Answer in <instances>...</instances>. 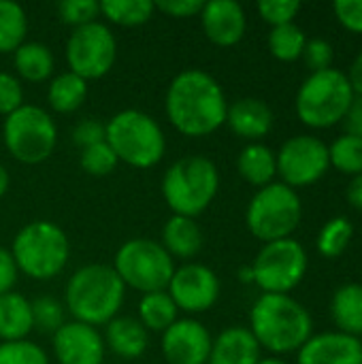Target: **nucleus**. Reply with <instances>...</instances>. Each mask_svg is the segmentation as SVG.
<instances>
[{"mask_svg":"<svg viewBox=\"0 0 362 364\" xmlns=\"http://www.w3.org/2000/svg\"><path fill=\"white\" fill-rule=\"evenodd\" d=\"M87 96V81L77 77L75 73H62L58 75L47 90L49 107L58 113H73L77 111Z\"/></svg>","mask_w":362,"mask_h":364,"instance_id":"a878e982","label":"nucleus"},{"mask_svg":"<svg viewBox=\"0 0 362 364\" xmlns=\"http://www.w3.org/2000/svg\"><path fill=\"white\" fill-rule=\"evenodd\" d=\"M258 360L260 346L250 333V328H226L211 343L209 364H258Z\"/></svg>","mask_w":362,"mask_h":364,"instance_id":"aec40b11","label":"nucleus"},{"mask_svg":"<svg viewBox=\"0 0 362 364\" xmlns=\"http://www.w3.org/2000/svg\"><path fill=\"white\" fill-rule=\"evenodd\" d=\"M113 271L119 275L124 286L151 294L169 288L175 264L160 243L151 239H130L117 250Z\"/></svg>","mask_w":362,"mask_h":364,"instance_id":"1a4fd4ad","label":"nucleus"},{"mask_svg":"<svg viewBox=\"0 0 362 364\" xmlns=\"http://www.w3.org/2000/svg\"><path fill=\"white\" fill-rule=\"evenodd\" d=\"M164 109L181 134L207 136L226 122L228 105L220 83L209 73L190 68L171 81Z\"/></svg>","mask_w":362,"mask_h":364,"instance_id":"f257e3e1","label":"nucleus"},{"mask_svg":"<svg viewBox=\"0 0 362 364\" xmlns=\"http://www.w3.org/2000/svg\"><path fill=\"white\" fill-rule=\"evenodd\" d=\"M237 168H239V175L247 183H252L256 188H265V186L273 183V177L277 173V160H275V154L267 145L250 143L239 154Z\"/></svg>","mask_w":362,"mask_h":364,"instance_id":"393cba45","label":"nucleus"},{"mask_svg":"<svg viewBox=\"0 0 362 364\" xmlns=\"http://www.w3.org/2000/svg\"><path fill=\"white\" fill-rule=\"evenodd\" d=\"M117 55V43L111 30L100 23L92 21L87 26L75 28L68 43H66V62L70 73L81 79H100L105 77Z\"/></svg>","mask_w":362,"mask_h":364,"instance_id":"f8f14e48","label":"nucleus"},{"mask_svg":"<svg viewBox=\"0 0 362 364\" xmlns=\"http://www.w3.org/2000/svg\"><path fill=\"white\" fill-rule=\"evenodd\" d=\"M346 196H348V203H350L354 209L362 211V175L352 177V181L348 183V192H346Z\"/></svg>","mask_w":362,"mask_h":364,"instance_id":"de8ad7c7","label":"nucleus"},{"mask_svg":"<svg viewBox=\"0 0 362 364\" xmlns=\"http://www.w3.org/2000/svg\"><path fill=\"white\" fill-rule=\"evenodd\" d=\"M0 364H49L47 354L30 341L0 343Z\"/></svg>","mask_w":362,"mask_h":364,"instance_id":"f704fd0d","label":"nucleus"},{"mask_svg":"<svg viewBox=\"0 0 362 364\" xmlns=\"http://www.w3.org/2000/svg\"><path fill=\"white\" fill-rule=\"evenodd\" d=\"M13 53H15L13 55L15 68L19 77H23L26 81L32 83L45 81L53 70V55L49 47L43 43H23Z\"/></svg>","mask_w":362,"mask_h":364,"instance_id":"bb28decb","label":"nucleus"},{"mask_svg":"<svg viewBox=\"0 0 362 364\" xmlns=\"http://www.w3.org/2000/svg\"><path fill=\"white\" fill-rule=\"evenodd\" d=\"M11 256L17 271L32 279H51L68 262L70 243L60 226L47 220L23 226L13 239Z\"/></svg>","mask_w":362,"mask_h":364,"instance_id":"423d86ee","label":"nucleus"},{"mask_svg":"<svg viewBox=\"0 0 362 364\" xmlns=\"http://www.w3.org/2000/svg\"><path fill=\"white\" fill-rule=\"evenodd\" d=\"M156 6L149 0H105L100 13L119 26H141L154 15Z\"/></svg>","mask_w":362,"mask_h":364,"instance_id":"7c9ffc66","label":"nucleus"},{"mask_svg":"<svg viewBox=\"0 0 362 364\" xmlns=\"http://www.w3.org/2000/svg\"><path fill=\"white\" fill-rule=\"evenodd\" d=\"M329 160L331 166H335L344 175H362V139H356L352 134H341L329 147Z\"/></svg>","mask_w":362,"mask_h":364,"instance_id":"473e14b6","label":"nucleus"},{"mask_svg":"<svg viewBox=\"0 0 362 364\" xmlns=\"http://www.w3.org/2000/svg\"><path fill=\"white\" fill-rule=\"evenodd\" d=\"M53 352L60 364H102L105 341L94 326L68 322L53 333Z\"/></svg>","mask_w":362,"mask_h":364,"instance_id":"dca6fc26","label":"nucleus"},{"mask_svg":"<svg viewBox=\"0 0 362 364\" xmlns=\"http://www.w3.org/2000/svg\"><path fill=\"white\" fill-rule=\"evenodd\" d=\"M297 364H362V341L339 331L312 335L299 350Z\"/></svg>","mask_w":362,"mask_h":364,"instance_id":"f3484780","label":"nucleus"},{"mask_svg":"<svg viewBox=\"0 0 362 364\" xmlns=\"http://www.w3.org/2000/svg\"><path fill=\"white\" fill-rule=\"evenodd\" d=\"M354 100L346 73L326 68L312 73L297 92V115L309 128H331L344 122Z\"/></svg>","mask_w":362,"mask_h":364,"instance_id":"0eeeda50","label":"nucleus"},{"mask_svg":"<svg viewBox=\"0 0 362 364\" xmlns=\"http://www.w3.org/2000/svg\"><path fill=\"white\" fill-rule=\"evenodd\" d=\"M254 284L262 294H288L307 273V252L294 239L265 243L254 264Z\"/></svg>","mask_w":362,"mask_h":364,"instance_id":"9b49d317","label":"nucleus"},{"mask_svg":"<svg viewBox=\"0 0 362 364\" xmlns=\"http://www.w3.org/2000/svg\"><path fill=\"white\" fill-rule=\"evenodd\" d=\"M17 267L15 260L11 256V252H6L4 247H0V296L11 292L15 282H17Z\"/></svg>","mask_w":362,"mask_h":364,"instance_id":"c03bdc74","label":"nucleus"},{"mask_svg":"<svg viewBox=\"0 0 362 364\" xmlns=\"http://www.w3.org/2000/svg\"><path fill=\"white\" fill-rule=\"evenodd\" d=\"M344 126H346V134L362 139V96H354V100L344 117Z\"/></svg>","mask_w":362,"mask_h":364,"instance_id":"a18cd8bd","label":"nucleus"},{"mask_svg":"<svg viewBox=\"0 0 362 364\" xmlns=\"http://www.w3.org/2000/svg\"><path fill=\"white\" fill-rule=\"evenodd\" d=\"M28 32V19L17 2L0 0V53L15 51L23 45Z\"/></svg>","mask_w":362,"mask_h":364,"instance_id":"c85d7f7f","label":"nucleus"},{"mask_svg":"<svg viewBox=\"0 0 362 364\" xmlns=\"http://www.w3.org/2000/svg\"><path fill=\"white\" fill-rule=\"evenodd\" d=\"M201 23L207 38L220 47L237 45L245 34V11L235 0H211L201 11Z\"/></svg>","mask_w":362,"mask_h":364,"instance_id":"a211bd4d","label":"nucleus"},{"mask_svg":"<svg viewBox=\"0 0 362 364\" xmlns=\"http://www.w3.org/2000/svg\"><path fill=\"white\" fill-rule=\"evenodd\" d=\"M166 290L177 309L203 314L215 305L220 296V279L205 264H186L173 273Z\"/></svg>","mask_w":362,"mask_h":364,"instance_id":"4468645a","label":"nucleus"},{"mask_svg":"<svg viewBox=\"0 0 362 364\" xmlns=\"http://www.w3.org/2000/svg\"><path fill=\"white\" fill-rule=\"evenodd\" d=\"M2 139L9 154L23 164H41L53 154L58 130L51 115L34 105H21L6 115Z\"/></svg>","mask_w":362,"mask_h":364,"instance_id":"9d476101","label":"nucleus"},{"mask_svg":"<svg viewBox=\"0 0 362 364\" xmlns=\"http://www.w3.org/2000/svg\"><path fill=\"white\" fill-rule=\"evenodd\" d=\"M162 247L171 258H194L203 247V232L192 218L173 215L162 228Z\"/></svg>","mask_w":362,"mask_h":364,"instance_id":"412c9836","label":"nucleus"},{"mask_svg":"<svg viewBox=\"0 0 362 364\" xmlns=\"http://www.w3.org/2000/svg\"><path fill=\"white\" fill-rule=\"evenodd\" d=\"M352 237H354L352 222L346 215H337L320 228L316 245L324 258H339L348 250Z\"/></svg>","mask_w":362,"mask_h":364,"instance_id":"c756f323","label":"nucleus"},{"mask_svg":"<svg viewBox=\"0 0 362 364\" xmlns=\"http://www.w3.org/2000/svg\"><path fill=\"white\" fill-rule=\"evenodd\" d=\"M139 322L145 326V331H158L164 333L177 322V305L169 296V292H151L143 294L139 303Z\"/></svg>","mask_w":362,"mask_h":364,"instance_id":"cd10ccee","label":"nucleus"},{"mask_svg":"<svg viewBox=\"0 0 362 364\" xmlns=\"http://www.w3.org/2000/svg\"><path fill=\"white\" fill-rule=\"evenodd\" d=\"M303 218V205L297 190L286 183L260 188L247 205L245 222L250 232L262 243L290 239Z\"/></svg>","mask_w":362,"mask_h":364,"instance_id":"6e6552de","label":"nucleus"},{"mask_svg":"<svg viewBox=\"0 0 362 364\" xmlns=\"http://www.w3.org/2000/svg\"><path fill=\"white\" fill-rule=\"evenodd\" d=\"M73 139L75 143L85 149V147H92L96 143H102L105 141V124L98 122L96 117H87V119H81L75 130H73Z\"/></svg>","mask_w":362,"mask_h":364,"instance_id":"79ce46f5","label":"nucleus"},{"mask_svg":"<svg viewBox=\"0 0 362 364\" xmlns=\"http://www.w3.org/2000/svg\"><path fill=\"white\" fill-rule=\"evenodd\" d=\"M81 168L87 173V175H94V177H105L109 173L115 171L117 166V156L115 151L107 145V141L102 143H96L92 147H85L81 149Z\"/></svg>","mask_w":362,"mask_h":364,"instance_id":"72a5a7b5","label":"nucleus"},{"mask_svg":"<svg viewBox=\"0 0 362 364\" xmlns=\"http://www.w3.org/2000/svg\"><path fill=\"white\" fill-rule=\"evenodd\" d=\"M301 11V2L297 0H262L258 2L260 17L273 28L284 23H294L297 13Z\"/></svg>","mask_w":362,"mask_h":364,"instance_id":"4c0bfd02","label":"nucleus"},{"mask_svg":"<svg viewBox=\"0 0 362 364\" xmlns=\"http://www.w3.org/2000/svg\"><path fill=\"white\" fill-rule=\"evenodd\" d=\"M21 105H23V90L19 81L9 73H0V115H11Z\"/></svg>","mask_w":362,"mask_h":364,"instance_id":"ea45409f","label":"nucleus"},{"mask_svg":"<svg viewBox=\"0 0 362 364\" xmlns=\"http://www.w3.org/2000/svg\"><path fill=\"white\" fill-rule=\"evenodd\" d=\"M307 36L297 23H284L271 30L269 34V51L273 58L282 62H294L303 55Z\"/></svg>","mask_w":362,"mask_h":364,"instance_id":"2f4dec72","label":"nucleus"},{"mask_svg":"<svg viewBox=\"0 0 362 364\" xmlns=\"http://www.w3.org/2000/svg\"><path fill=\"white\" fill-rule=\"evenodd\" d=\"M211 335L196 320H177L162 337V354L169 364H207Z\"/></svg>","mask_w":362,"mask_h":364,"instance_id":"2eb2a0df","label":"nucleus"},{"mask_svg":"<svg viewBox=\"0 0 362 364\" xmlns=\"http://www.w3.org/2000/svg\"><path fill=\"white\" fill-rule=\"evenodd\" d=\"M226 124L237 136L247 141H258L271 132L273 111L260 98H239L228 107Z\"/></svg>","mask_w":362,"mask_h":364,"instance_id":"6ab92c4d","label":"nucleus"},{"mask_svg":"<svg viewBox=\"0 0 362 364\" xmlns=\"http://www.w3.org/2000/svg\"><path fill=\"white\" fill-rule=\"evenodd\" d=\"M126 286L113 267L87 264L73 273L66 286V307L75 322L98 326L109 324L124 303Z\"/></svg>","mask_w":362,"mask_h":364,"instance_id":"7ed1b4c3","label":"nucleus"},{"mask_svg":"<svg viewBox=\"0 0 362 364\" xmlns=\"http://www.w3.org/2000/svg\"><path fill=\"white\" fill-rule=\"evenodd\" d=\"M303 58H305L307 66L312 68V73L326 70V68H331V62H333V47L324 38H309L305 43Z\"/></svg>","mask_w":362,"mask_h":364,"instance_id":"58836bf2","label":"nucleus"},{"mask_svg":"<svg viewBox=\"0 0 362 364\" xmlns=\"http://www.w3.org/2000/svg\"><path fill=\"white\" fill-rule=\"evenodd\" d=\"M312 331L309 311L290 294H262L250 311V333L273 354L299 352Z\"/></svg>","mask_w":362,"mask_h":364,"instance_id":"f03ea898","label":"nucleus"},{"mask_svg":"<svg viewBox=\"0 0 362 364\" xmlns=\"http://www.w3.org/2000/svg\"><path fill=\"white\" fill-rule=\"evenodd\" d=\"M30 305H32L34 326H38L43 331H49V333H55L64 324V309H62V305L55 299L38 296Z\"/></svg>","mask_w":362,"mask_h":364,"instance_id":"e433bc0d","label":"nucleus"},{"mask_svg":"<svg viewBox=\"0 0 362 364\" xmlns=\"http://www.w3.org/2000/svg\"><path fill=\"white\" fill-rule=\"evenodd\" d=\"M154 6L171 17H192V15H201L205 2L203 0H160V2H154Z\"/></svg>","mask_w":362,"mask_h":364,"instance_id":"37998d69","label":"nucleus"},{"mask_svg":"<svg viewBox=\"0 0 362 364\" xmlns=\"http://www.w3.org/2000/svg\"><path fill=\"white\" fill-rule=\"evenodd\" d=\"M6 190H9V173H6V168L0 164V196H2Z\"/></svg>","mask_w":362,"mask_h":364,"instance_id":"09e8293b","label":"nucleus"},{"mask_svg":"<svg viewBox=\"0 0 362 364\" xmlns=\"http://www.w3.org/2000/svg\"><path fill=\"white\" fill-rule=\"evenodd\" d=\"M107 346L124 360H134L147 350V331L134 318H113L107 324Z\"/></svg>","mask_w":362,"mask_h":364,"instance_id":"4be33fe9","label":"nucleus"},{"mask_svg":"<svg viewBox=\"0 0 362 364\" xmlns=\"http://www.w3.org/2000/svg\"><path fill=\"white\" fill-rule=\"evenodd\" d=\"M220 188L215 164L205 156H186L166 168L162 177V196L175 215H201Z\"/></svg>","mask_w":362,"mask_h":364,"instance_id":"20e7f679","label":"nucleus"},{"mask_svg":"<svg viewBox=\"0 0 362 364\" xmlns=\"http://www.w3.org/2000/svg\"><path fill=\"white\" fill-rule=\"evenodd\" d=\"M60 19L68 26L81 28L92 21H96L100 13V2L96 0H62L58 4Z\"/></svg>","mask_w":362,"mask_h":364,"instance_id":"c9c22d12","label":"nucleus"},{"mask_svg":"<svg viewBox=\"0 0 362 364\" xmlns=\"http://www.w3.org/2000/svg\"><path fill=\"white\" fill-rule=\"evenodd\" d=\"M277 173L282 175V183L288 188H305L322 179L331 166L329 145L318 136L299 134L288 139L275 156Z\"/></svg>","mask_w":362,"mask_h":364,"instance_id":"ddd939ff","label":"nucleus"},{"mask_svg":"<svg viewBox=\"0 0 362 364\" xmlns=\"http://www.w3.org/2000/svg\"><path fill=\"white\" fill-rule=\"evenodd\" d=\"M258 364H286L284 360H280V358H260Z\"/></svg>","mask_w":362,"mask_h":364,"instance_id":"3c124183","label":"nucleus"},{"mask_svg":"<svg viewBox=\"0 0 362 364\" xmlns=\"http://www.w3.org/2000/svg\"><path fill=\"white\" fill-rule=\"evenodd\" d=\"M105 141L115 151L117 160L134 168L156 166L166 149L158 122L137 109L115 113L105 126Z\"/></svg>","mask_w":362,"mask_h":364,"instance_id":"39448f33","label":"nucleus"},{"mask_svg":"<svg viewBox=\"0 0 362 364\" xmlns=\"http://www.w3.org/2000/svg\"><path fill=\"white\" fill-rule=\"evenodd\" d=\"M333 11L346 30L362 34V0H337Z\"/></svg>","mask_w":362,"mask_h":364,"instance_id":"a19ab883","label":"nucleus"},{"mask_svg":"<svg viewBox=\"0 0 362 364\" xmlns=\"http://www.w3.org/2000/svg\"><path fill=\"white\" fill-rule=\"evenodd\" d=\"M331 316L339 333L362 335V284H344L331 301Z\"/></svg>","mask_w":362,"mask_h":364,"instance_id":"b1692460","label":"nucleus"},{"mask_svg":"<svg viewBox=\"0 0 362 364\" xmlns=\"http://www.w3.org/2000/svg\"><path fill=\"white\" fill-rule=\"evenodd\" d=\"M354 96H362V51L354 58V62L350 64V70L346 73Z\"/></svg>","mask_w":362,"mask_h":364,"instance_id":"49530a36","label":"nucleus"},{"mask_svg":"<svg viewBox=\"0 0 362 364\" xmlns=\"http://www.w3.org/2000/svg\"><path fill=\"white\" fill-rule=\"evenodd\" d=\"M239 279H241V282H245V284L254 282V271H252V267H243V269H239Z\"/></svg>","mask_w":362,"mask_h":364,"instance_id":"8fccbe9b","label":"nucleus"},{"mask_svg":"<svg viewBox=\"0 0 362 364\" xmlns=\"http://www.w3.org/2000/svg\"><path fill=\"white\" fill-rule=\"evenodd\" d=\"M34 328L32 305L17 292H6L0 296V339L2 341H23Z\"/></svg>","mask_w":362,"mask_h":364,"instance_id":"5701e85b","label":"nucleus"}]
</instances>
